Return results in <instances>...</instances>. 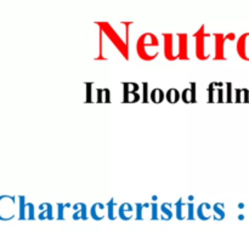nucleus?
Masks as SVG:
<instances>
[{
	"mask_svg": "<svg viewBox=\"0 0 249 233\" xmlns=\"http://www.w3.org/2000/svg\"><path fill=\"white\" fill-rule=\"evenodd\" d=\"M158 46H160V41L155 34H141L136 43V52L141 60L152 61L158 56Z\"/></svg>",
	"mask_w": 249,
	"mask_h": 233,
	"instance_id": "1",
	"label": "nucleus"
},
{
	"mask_svg": "<svg viewBox=\"0 0 249 233\" xmlns=\"http://www.w3.org/2000/svg\"><path fill=\"white\" fill-rule=\"evenodd\" d=\"M97 24H99V26H101V28H102L101 31L104 32V33L107 35V38H108L109 40L114 44V46H116V48L121 51V53L124 56V57H125V60H128V57H129L128 46H126V44L124 43V40L122 39V36L119 35V34L117 33L113 28H112V26L109 23H97Z\"/></svg>",
	"mask_w": 249,
	"mask_h": 233,
	"instance_id": "2",
	"label": "nucleus"
},
{
	"mask_svg": "<svg viewBox=\"0 0 249 233\" xmlns=\"http://www.w3.org/2000/svg\"><path fill=\"white\" fill-rule=\"evenodd\" d=\"M209 36V34H207L204 32V26H202L198 29L196 34H195V38H196V56L199 60H207V58L211 56V53L206 52V38Z\"/></svg>",
	"mask_w": 249,
	"mask_h": 233,
	"instance_id": "3",
	"label": "nucleus"
},
{
	"mask_svg": "<svg viewBox=\"0 0 249 233\" xmlns=\"http://www.w3.org/2000/svg\"><path fill=\"white\" fill-rule=\"evenodd\" d=\"M139 85L136 83H123V101L124 102H138L140 95L138 94Z\"/></svg>",
	"mask_w": 249,
	"mask_h": 233,
	"instance_id": "4",
	"label": "nucleus"
},
{
	"mask_svg": "<svg viewBox=\"0 0 249 233\" xmlns=\"http://www.w3.org/2000/svg\"><path fill=\"white\" fill-rule=\"evenodd\" d=\"M19 218L21 220H34L36 215H34V205L32 203H26V198L24 197H19Z\"/></svg>",
	"mask_w": 249,
	"mask_h": 233,
	"instance_id": "5",
	"label": "nucleus"
},
{
	"mask_svg": "<svg viewBox=\"0 0 249 233\" xmlns=\"http://www.w3.org/2000/svg\"><path fill=\"white\" fill-rule=\"evenodd\" d=\"M237 52L242 60L249 61V33L240 36L237 41Z\"/></svg>",
	"mask_w": 249,
	"mask_h": 233,
	"instance_id": "6",
	"label": "nucleus"
},
{
	"mask_svg": "<svg viewBox=\"0 0 249 233\" xmlns=\"http://www.w3.org/2000/svg\"><path fill=\"white\" fill-rule=\"evenodd\" d=\"M164 38V55L169 61H174L178 58V55L174 52V40H173V34L165 33L163 34Z\"/></svg>",
	"mask_w": 249,
	"mask_h": 233,
	"instance_id": "7",
	"label": "nucleus"
},
{
	"mask_svg": "<svg viewBox=\"0 0 249 233\" xmlns=\"http://www.w3.org/2000/svg\"><path fill=\"white\" fill-rule=\"evenodd\" d=\"M214 38H215V58L214 60H225L224 44H225L226 35H224V34H214Z\"/></svg>",
	"mask_w": 249,
	"mask_h": 233,
	"instance_id": "8",
	"label": "nucleus"
},
{
	"mask_svg": "<svg viewBox=\"0 0 249 233\" xmlns=\"http://www.w3.org/2000/svg\"><path fill=\"white\" fill-rule=\"evenodd\" d=\"M179 36V49H178V57L181 60H189V53H187V34H178Z\"/></svg>",
	"mask_w": 249,
	"mask_h": 233,
	"instance_id": "9",
	"label": "nucleus"
},
{
	"mask_svg": "<svg viewBox=\"0 0 249 233\" xmlns=\"http://www.w3.org/2000/svg\"><path fill=\"white\" fill-rule=\"evenodd\" d=\"M90 215H91V217L94 218L95 221L104 220L105 216L107 215L106 206H105V204H102V203L94 204V205L91 206V209H90Z\"/></svg>",
	"mask_w": 249,
	"mask_h": 233,
	"instance_id": "10",
	"label": "nucleus"
},
{
	"mask_svg": "<svg viewBox=\"0 0 249 233\" xmlns=\"http://www.w3.org/2000/svg\"><path fill=\"white\" fill-rule=\"evenodd\" d=\"M197 216L201 218L202 221H208L213 216V210H212V205L208 203H202L197 208Z\"/></svg>",
	"mask_w": 249,
	"mask_h": 233,
	"instance_id": "11",
	"label": "nucleus"
},
{
	"mask_svg": "<svg viewBox=\"0 0 249 233\" xmlns=\"http://www.w3.org/2000/svg\"><path fill=\"white\" fill-rule=\"evenodd\" d=\"M40 214L38 215L39 220H53V206L49 203H43L39 206Z\"/></svg>",
	"mask_w": 249,
	"mask_h": 233,
	"instance_id": "12",
	"label": "nucleus"
},
{
	"mask_svg": "<svg viewBox=\"0 0 249 233\" xmlns=\"http://www.w3.org/2000/svg\"><path fill=\"white\" fill-rule=\"evenodd\" d=\"M118 216L123 221H129L134 216V206L129 203H123L118 209Z\"/></svg>",
	"mask_w": 249,
	"mask_h": 233,
	"instance_id": "13",
	"label": "nucleus"
},
{
	"mask_svg": "<svg viewBox=\"0 0 249 233\" xmlns=\"http://www.w3.org/2000/svg\"><path fill=\"white\" fill-rule=\"evenodd\" d=\"M182 101L186 103H191V102H196V83H192L191 87H187L182 91V96L180 97Z\"/></svg>",
	"mask_w": 249,
	"mask_h": 233,
	"instance_id": "14",
	"label": "nucleus"
},
{
	"mask_svg": "<svg viewBox=\"0 0 249 233\" xmlns=\"http://www.w3.org/2000/svg\"><path fill=\"white\" fill-rule=\"evenodd\" d=\"M74 214H73V220H88L87 215V206L83 203H77L73 205Z\"/></svg>",
	"mask_w": 249,
	"mask_h": 233,
	"instance_id": "15",
	"label": "nucleus"
},
{
	"mask_svg": "<svg viewBox=\"0 0 249 233\" xmlns=\"http://www.w3.org/2000/svg\"><path fill=\"white\" fill-rule=\"evenodd\" d=\"M212 210H213V217L214 220L220 221L224 220L225 217V211H224V204L223 203H216L212 206Z\"/></svg>",
	"mask_w": 249,
	"mask_h": 233,
	"instance_id": "16",
	"label": "nucleus"
},
{
	"mask_svg": "<svg viewBox=\"0 0 249 233\" xmlns=\"http://www.w3.org/2000/svg\"><path fill=\"white\" fill-rule=\"evenodd\" d=\"M164 96L168 102H170V103H177V102L180 100V97H181V95H180L179 90L173 87V89H169L167 92H165Z\"/></svg>",
	"mask_w": 249,
	"mask_h": 233,
	"instance_id": "17",
	"label": "nucleus"
},
{
	"mask_svg": "<svg viewBox=\"0 0 249 233\" xmlns=\"http://www.w3.org/2000/svg\"><path fill=\"white\" fill-rule=\"evenodd\" d=\"M148 97H150L151 101L155 102V103H160V102L165 99L164 92H163V90L160 89V87H156V89H153L152 91H151L150 96Z\"/></svg>",
	"mask_w": 249,
	"mask_h": 233,
	"instance_id": "18",
	"label": "nucleus"
},
{
	"mask_svg": "<svg viewBox=\"0 0 249 233\" xmlns=\"http://www.w3.org/2000/svg\"><path fill=\"white\" fill-rule=\"evenodd\" d=\"M160 211H162V215H160V218L162 220H170L173 217V211H172V204L170 203H164L160 205Z\"/></svg>",
	"mask_w": 249,
	"mask_h": 233,
	"instance_id": "19",
	"label": "nucleus"
},
{
	"mask_svg": "<svg viewBox=\"0 0 249 233\" xmlns=\"http://www.w3.org/2000/svg\"><path fill=\"white\" fill-rule=\"evenodd\" d=\"M185 206L186 204L182 203V199H179L178 203L175 204V214H177L178 220H185L186 218V213H185Z\"/></svg>",
	"mask_w": 249,
	"mask_h": 233,
	"instance_id": "20",
	"label": "nucleus"
},
{
	"mask_svg": "<svg viewBox=\"0 0 249 233\" xmlns=\"http://www.w3.org/2000/svg\"><path fill=\"white\" fill-rule=\"evenodd\" d=\"M111 95L108 89H96V101L97 102H109L111 101Z\"/></svg>",
	"mask_w": 249,
	"mask_h": 233,
	"instance_id": "21",
	"label": "nucleus"
},
{
	"mask_svg": "<svg viewBox=\"0 0 249 233\" xmlns=\"http://www.w3.org/2000/svg\"><path fill=\"white\" fill-rule=\"evenodd\" d=\"M106 213H107V217L109 218L111 221H114L117 218L116 213H114V199H109L108 203L106 204Z\"/></svg>",
	"mask_w": 249,
	"mask_h": 233,
	"instance_id": "22",
	"label": "nucleus"
},
{
	"mask_svg": "<svg viewBox=\"0 0 249 233\" xmlns=\"http://www.w3.org/2000/svg\"><path fill=\"white\" fill-rule=\"evenodd\" d=\"M148 204H140L138 203L135 205V209H134V214H136L135 215V220L140 221V220H143L145 218V216H143V209L147 208Z\"/></svg>",
	"mask_w": 249,
	"mask_h": 233,
	"instance_id": "23",
	"label": "nucleus"
},
{
	"mask_svg": "<svg viewBox=\"0 0 249 233\" xmlns=\"http://www.w3.org/2000/svg\"><path fill=\"white\" fill-rule=\"evenodd\" d=\"M68 204H57L56 205V210H57V216H56V218L57 220H65V209L68 208Z\"/></svg>",
	"mask_w": 249,
	"mask_h": 233,
	"instance_id": "24",
	"label": "nucleus"
},
{
	"mask_svg": "<svg viewBox=\"0 0 249 233\" xmlns=\"http://www.w3.org/2000/svg\"><path fill=\"white\" fill-rule=\"evenodd\" d=\"M186 206H187V213H186L187 216H186V218H189V220H195L194 204H192V203H187Z\"/></svg>",
	"mask_w": 249,
	"mask_h": 233,
	"instance_id": "25",
	"label": "nucleus"
},
{
	"mask_svg": "<svg viewBox=\"0 0 249 233\" xmlns=\"http://www.w3.org/2000/svg\"><path fill=\"white\" fill-rule=\"evenodd\" d=\"M151 205H152V215H151V218L152 220H158L160 218V216H158V205L156 203H152Z\"/></svg>",
	"mask_w": 249,
	"mask_h": 233,
	"instance_id": "26",
	"label": "nucleus"
},
{
	"mask_svg": "<svg viewBox=\"0 0 249 233\" xmlns=\"http://www.w3.org/2000/svg\"><path fill=\"white\" fill-rule=\"evenodd\" d=\"M142 87H143L142 101H143V102H147V101H148V84H147V83H143Z\"/></svg>",
	"mask_w": 249,
	"mask_h": 233,
	"instance_id": "27",
	"label": "nucleus"
},
{
	"mask_svg": "<svg viewBox=\"0 0 249 233\" xmlns=\"http://www.w3.org/2000/svg\"><path fill=\"white\" fill-rule=\"evenodd\" d=\"M226 86H228V95H226L228 99H226V102H231L232 101V94H231V92H232V84H231V83H228Z\"/></svg>",
	"mask_w": 249,
	"mask_h": 233,
	"instance_id": "28",
	"label": "nucleus"
},
{
	"mask_svg": "<svg viewBox=\"0 0 249 233\" xmlns=\"http://www.w3.org/2000/svg\"><path fill=\"white\" fill-rule=\"evenodd\" d=\"M91 86H92V84L91 83H89V84H87V101L88 102H90L91 101Z\"/></svg>",
	"mask_w": 249,
	"mask_h": 233,
	"instance_id": "29",
	"label": "nucleus"
},
{
	"mask_svg": "<svg viewBox=\"0 0 249 233\" xmlns=\"http://www.w3.org/2000/svg\"><path fill=\"white\" fill-rule=\"evenodd\" d=\"M235 91H236V102H241L242 101V100H241V97H242V95H241L242 94V90L236 89Z\"/></svg>",
	"mask_w": 249,
	"mask_h": 233,
	"instance_id": "30",
	"label": "nucleus"
},
{
	"mask_svg": "<svg viewBox=\"0 0 249 233\" xmlns=\"http://www.w3.org/2000/svg\"><path fill=\"white\" fill-rule=\"evenodd\" d=\"M243 218H245V216H243V215L238 216V220H243Z\"/></svg>",
	"mask_w": 249,
	"mask_h": 233,
	"instance_id": "31",
	"label": "nucleus"
}]
</instances>
